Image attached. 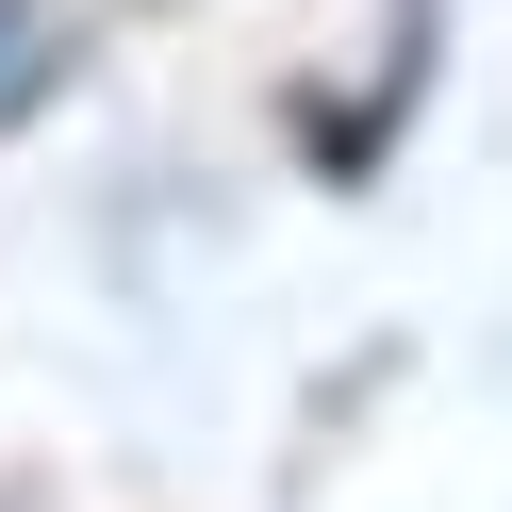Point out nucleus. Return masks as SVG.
<instances>
[{"mask_svg": "<svg viewBox=\"0 0 512 512\" xmlns=\"http://www.w3.org/2000/svg\"><path fill=\"white\" fill-rule=\"evenodd\" d=\"M34 100V17H17V0H0V116Z\"/></svg>", "mask_w": 512, "mask_h": 512, "instance_id": "nucleus-1", "label": "nucleus"}]
</instances>
